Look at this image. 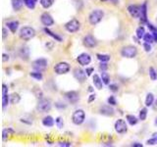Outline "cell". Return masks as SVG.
<instances>
[{
	"mask_svg": "<svg viewBox=\"0 0 157 147\" xmlns=\"http://www.w3.org/2000/svg\"><path fill=\"white\" fill-rule=\"evenodd\" d=\"M80 26H81L80 22L77 19H72L65 25V29H66L69 33H76L80 30Z\"/></svg>",
	"mask_w": 157,
	"mask_h": 147,
	"instance_id": "obj_7",
	"label": "cell"
},
{
	"mask_svg": "<svg viewBox=\"0 0 157 147\" xmlns=\"http://www.w3.org/2000/svg\"><path fill=\"white\" fill-rule=\"evenodd\" d=\"M24 0H12V7L15 11H19L23 7Z\"/></svg>",
	"mask_w": 157,
	"mask_h": 147,
	"instance_id": "obj_22",
	"label": "cell"
},
{
	"mask_svg": "<svg viewBox=\"0 0 157 147\" xmlns=\"http://www.w3.org/2000/svg\"><path fill=\"white\" fill-rule=\"evenodd\" d=\"M132 146H133V147H142V144H141V143H137V142H136V143H133Z\"/></svg>",
	"mask_w": 157,
	"mask_h": 147,
	"instance_id": "obj_52",
	"label": "cell"
},
{
	"mask_svg": "<svg viewBox=\"0 0 157 147\" xmlns=\"http://www.w3.org/2000/svg\"><path fill=\"white\" fill-rule=\"evenodd\" d=\"M37 109L41 113H46L50 111L51 109V102L48 99H44V98H41L40 100L38 101Z\"/></svg>",
	"mask_w": 157,
	"mask_h": 147,
	"instance_id": "obj_4",
	"label": "cell"
},
{
	"mask_svg": "<svg viewBox=\"0 0 157 147\" xmlns=\"http://www.w3.org/2000/svg\"><path fill=\"white\" fill-rule=\"evenodd\" d=\"M44 33H46V34H48V35H50L51 37H53L54 39H56V40L57 41H62V38H61L59 35H57L56 33H52L51 30H49L47 28H45L44 29Z\"/></svg>",
	"mask_w": 157,
	"mask_h": 147,
	"instance_id": "obj_26",
	"label": "cell"
},
{
	"mask_svg": "<svg viewBox=\"0 0 157 147\" xmlns=\"http://www.w3.org/2000/svg\"><path fill=\"white\" fill-rule=\"evenodd\" d=\"M8 60H9V55H7V54H3L2 61H3V62H7Z\"/></svg>",
	"mask_w": 157,
	"mask_h": 147,
	"instance_id": "obj_48",
	"label": "cell"
},
{
	"mask_svg": "<svg viewBox=\"0 0 157 147\" xmlns=\"http://www.w3.org/2000/svg\"><path fill=\"white\" fill-rule=\"evenodd\" d=\"M40 22H41V24L43 26H46V28L54 24L53 18H52L51 15L48 14V13H43V14L41 15V17H40Z\"/></svg>",
	"mask_w": 157,
	"mask_h": 147,
	"instance_id": "obj_13",
	"label": "cell"
},
{
	"mask_svg": "<svg viewBox=\"0 0 157 147\" xmlns=\"http://www.w3.org/2000/svg\"><path fill=\"white\" fill-rule=\"evenodd\" d=\"M146 116H147V109L142 108L141 111H139V120L145 121V120L146 119Z\"/></svg>",
	"mask_w": 157,
	"mask_h": 147,
	"instance_id": "obj_35",
	"label": "cell"
},
{
	"mask_svg": "<svg viewBox=\"0 0 157 147\" xmlns=\"http://www.w3.org/2000/svg\"><path fill=\"white\" fill-rule=\"evenodd\" d=\"M153 101H154V96L152 93H148L146 95L145 98V106L146 107H150L152 104H153Z\"/></svg>",
	"mask_w": 157,
	"mask_h": 147,
	"instance_id": "obj_24",
	"label": "cell"
},
{
	"mask_svg": "<svg viewBox=\"0 0 157 147\" xmlns=\"http://www.w3.org/2000/svg\"><path fill=\"white\" fill-rule=\"evenodd\" d=\"M85 114L84 112V110H77L74 112L73 116H72V121L75 124H82L85 122Z\"/></svg>",
	"mask_w": 157,
	"mask_h": 147,
	"instance_id": "obj_5",
	"label": "cell"
},
{
	"mask_svg": "<svg viewBox=\"0 0 157 147\" xmlns=\"http://www.w3.org/2000/svg\"><path fill=\"white\" fill-rule=\"evenodd\" d=\"M156 105H157V101H156Z\"/></svg>",
	"mask_w": 157,
	"mask_h": 147,
	"instance_id": "obj_57",
	"label": "cell"
},
{
	"mask_svg": "<svg viewBox=\"0 0 157 147\" xmlns=\"http://www.w3.org/2000/svg\"><path fill=\"white\" fill-rule=\"evenodd\" d=\"M100 1H102V2H104V1H107V0H100Z\"/></svg>",
	"mask_w": 157,
	"mask_h": 147,
	"instance_id": "obj_56",
	"label": "cell"
},
{
	"mask_svg": "<svg viewBox=\"0 0 157 147\" xmlns=\"http://www.w3.org/2000/svg\"><path fill=\"white\" fill-rule=\"evenodd\" d=\"M151 43H148V42H145L143 43V48L146 52H150L151 51V46H150Z\"/></svg>",
	"mask_w": 157,
	"mask_h": 147,
	"instance_id": "obj_42",
	"label": "cell"
},
{
	"mask_svg": "<svg viewBox=\"0 0 157 147\" xmlns=\"http://www.w3.org/2000/svg\"><path fill=\"white\" fill-rule=\"evenodd\" d=\"M42 124L45 126L47 128H50V127H53L54 124V120L51 116H47V117H44L42 120Z\"/></svg>",
	"mask_w": 157,
	"mask_h": 147,
	"instance_id": "obj_20",
	"label": "cell"
},
{
	"mask_svg": "<svg viewBox=\"0 0 157 147\" xmlns=\"http://www.w3.org/2000/svg\"><path fill=\"white\" fill-rule=\"evenodd\" d=\"M126 119H127L128 123L131 124V126H134V124H138V119L134 117V115H127Z\"/></svg>",
	"mask_w": 157,
	"mask_h": 147,
	"instance_id": "obj_27",
	"label": "cell"
},
{
	"mask_svg": "<svg viewBox=\"0 0 157 147\" xmlns=\"http://www.w3.org/2000/svg\"><path fill=\"white\" fill-rule=\"evenodd\" d=\"M54 71L57 75H64L67 74L70 71V65L66 62H60V63L56 64L54 67Z\"/></svg>",
	"mask_w": 157,
	"mask_h": 147,
	"instance_id": "obj_8",
	"label": "cell"
},
{
	"mask_svg": "<svg viewBox=\"0 0 157 147\" xmlns=\"http://www.w3.org/2000/svg\"><path fill=\"white\" fill-rule=\"evenodd\" d=\"M61 103H59V102H58V103H56L55 105H56V107H57V108H60V109H63V108H65V107H66V106H65V105H60Z\"/></svg>",
	"mask_w": 157,
	"mask_h": 147,
	"instance_id": "obj_51",
	"label": "cell"
},
{
	"mask_svg": "<svg viewBox=\"0 0 157 147\" xmlns=\"http://www.w3.org/2000/svg\"><path fill=\"white\" fill-rule=\"evenodd\" d=\"M101 79H102L104 84H109V82H110V78H109V75L105 72V71H102Z\"/></svg>",
	"mask_w": 157,
	"mask_h": 147,
	"instance_id": "obj_31",
	"label": "cell"
},
{
	"mask_svg": "<svg viewBox=\"0 0 157 147\" xmlns=\"http://www.w3.org/2000/svg\"><path fill=\"white\" fill-rule=\"evenodd\" d=\"M114 128H115V131L118 133H125L128 130L127 124H126L125 120H122V119H119L118 121H116Z\"/></svg>",
	"mask_w": 157,
	"mask_h": 147,
	"instance_id": "obj_10",
	"label": "cell"
},
{
	"mask_svg": "<svg viewBox=\"0 0 157 147\" xmlns=\"http://www.w3.org/2000/svg\"><path fill=\"white\" fill-rule=\"evenodd\" d=\"M30 75L32 78L37 79V81H41V79H42V74H41V72H37H37L30 73Z\"/></svg>",
	"mask_w": 157,
	"mask_h": 147,
	"instance_id": "obj_33",
	"label": "cell"
},
{
	"mask_svg": "<svg viewBox=\"0 0 157 147\" xmlns=\"http://www.w3.org/2000/svg\"><path fill=\"white\" fill-rule=\"evenodd\" d=\"M65 98L72 104H75L80 99V95L77 91H68L65 93Z\"/></svg>",
	"mask_w": 157,
	"mask_h": 147,
	"instance_id": "obj_12",
	"label": "cell"
},
{
	"mask_svg": "<svg viewBox=\"0 0 157 147\" xmlns=\"http://www.w3.org/2000/svg\"><path fill=\"white\" fill-rule=\"evenodd\" d=\"M99 69L101 71H106L108 69V66H107V64H105V62H102L99 66Z\"/></svg>",
	"mask_w": 157,
	"mask_h": 147,
	"instance_id": "obj_44",
	"label": "cell"
},
{
	"mask_svg": "<svg viewBox=\"0 0 157 147\" xmlns=\"http://www.w3.org/2000/svg\"><path fill=\"white\" fill-rule=\"evenodd\" d=\"M143 39H145V42H148V43H152L154 40V37H153V34L152 33H145V37H143Z\"/></svg>",
	"mask_w": 157,
	"mask_h": 147,
	"instance_id": "obj_32",
	"label": "cell"
},
{
	"mask_svg": "<svg viewBox=\"0 0 157 147\" xmlns=\"http://www.w3.org/2000/svg\"><path fill=\"white\" fill-rule=\"evenodd\" d=\"M55 124H56V126H57L58 128H63V126H64V123H63V120H62V118H60V117H58L57 119L55 120Z\"/></svg>",
	"mask_w": 157,
	"mask_h": 147,
	"instance_id": "obj_39",
	"label": "cell"
},
{
	"mask_svg": "<svg viewBox=\"0 0 157 147\" xmlns=\"http://www.w3.org/2000/svg\"><path fill=\"white\" fill-rule=\"evenodd\" d=\"M152 34H153V37H154V40L155 41H157V30H155V32H153V33H151Z\"/></svg>",
	"mask_w": 157,
	"mask_h": 147,
	"instance_id": "obj_53",
	"label": "cell"
},
{
	"mask_svg": "<svg viewBox=\"0 0 157 147\" xmlns=\"http://www.w3.org/2000/svg\"><path fill=\"white\" fill-rule=\"evenodd\" d=\"M58 145L59 146H67V147H69V146H71V143H70V142H59Z\"/></svg>",
	"mask_w": 157,
	"mask_h": 147,
	"instance_id": "obj_47",
	"label": "cell"
},
{
	"mask_svg": "<svg viewBox=\"0 0 157 147\" xmlns=\"http://www.w3.org/2000/svg\"><path fill=\"white\" fill-rule=\"evenodd\" d=\"M34 35H36V30L33 28H30V26H24L20 30V37L26 41L33 38Z\"/></svg>",
	"mask_w": 157,
	"mask_h": 147,
	"instance_id": "obj_2",
	"label": "cell"
},
{
	"mask_svg": "<svg viewBox=\"0 0 157 147\" xmlns=\"http://www.w3.org/2000/svg\"><path fill=\"white\" fill-rule=\"evenodd\" d=\"M99 112L101 115H104V116H113L114 115V109L112 108L110 106H102L101 108H100Z\"/></svg>",
	"mask_w": 157,
	"mask_h": 147,
	"instance_id": "obj_16",
	"label": "cell"
},
{
	"mask_svg": "<svg viewBox=\"0 0 157 147\" xmlns=\"http://www.w3.org/2000/svg\"><path fill=\"white\" fill-rule=\"evenodd\" d=\"M149 77L151 79V81H155V79H157V73H156V71L153 67L149 68Z\"/></svg>",
	"mask_w": 157,
	"mask_h": 147,
	"instance_id": "obj_36",
	"label": "cell"
},
{
	"mask_svg": "<svg viewBox=\"0 0 157 147\" xmlns=\"http://www.w3.org/2000/svg\"><path fill=\"white\" fill-rule=\"evenodd\" d=\"M141 20L142 22L147 21V3L145 2L141 5Z\"/></svg>",
	"mask_w": 157,
	"mask_h": 147,
	"instance_id": "obj_21",
	"label": "cell"
},
{
	"mask_svg": "<svg viewBox=\"0 0 157 147\" xmlns=\"http://www.w3.org/2000/svg\"><path fill=\"white\" fill-rule=\"evenodd\" d=\"M108 103L112 105V106H115L117 104V102H116V99H115V97L114 96H110L108 98Z\"/></svg>",
	"mask_w": 157,
	"mask_h": 147,
	"instance_id": "obj_40",
	"label": "cell"
},
{
	"mask_svg": "<svg viewBox=\"0 0 157 147\" xmlns=\"http://www.w3.org/2000/svg\"><path fill=\"white\" fill-rule=\"evenodd\" d=\"M13 133H14V131L12 128H4L2 131V140L7 141L11 137V135H13Z\"/></svg>",
	"mask_w": 157,
	"mask_h": 147,
	"instance_id": "obj_17",
	"label": "cell"
},
{
	"mask_svg": "<svg viewBox=\"0 0 157 147\" xmlns=\"http://www.w3.org/2000/svg\"><path fill=\"white\" fill-rule=\"evenodd\" d=\"M122 56L125 57V58H134L138 54V49L137 47L132 46V45H129V46H125L123 49H122Z\"/></svg>",
	"mask_w": 157,
	"mask_h": 147,
	"instance_id": "obj_3",
	"label": "cell"
},
{
	"mask_svg": "<svg viewBox=\"0 0 157 147\" xmlns=\"http://www.w3.org/2000/svg\"><path fill=\"white\" fill-rule=\"evenodd\" d=\"M155 124H157V118H156V119H155Z\"/></svg>",
	"mask_w": 157,
	"mask_h": 147,
	"instance_id": "obj_55",
	"label": "cell"
},
{
	"mask_svg": "<svg viewBox=\"0 0 157 147\" xmlns=\"http://www.w3.org/2000/svg\"><path fill=\"white\" fill-rule=\"evenodd\" d=\"M96 39H95L92 35H86L84 38V45L89 47V48H92L94 46H96Z\"/></svg>",
	"mask_w": 157,
	"mask_h": 147,
	"instance_id": "obj_15",
	"label": "cell"
},
{
	"mask_svg": "<svg viewBox=\"0 0 157 147\" xmlns=\"http://www.w3.org/2000/svg\"><path fill=\"white\" fill-rule=\"evenodd\" d=\"M33 68L34 71H37V72H42L47 68V61L44 58H39L37 59L33 63Z\"/></svg>",
	"mask_w": 157,
	"mask_h": 147,
	"instance_id": "obj_6",
	"label": "cell"
},
{
	"mask_svg": "<svg viewBox=\"0 0 157 147\" xmlns=\"http://www.w3.org/2000/svg\"><path fill=\"white\" fill-rule=\"evenodd\" d=\"M147 145H154V144H156L157 143V140L154 138V137H152L151 139H149V140H147Z\"/></svg>",
	"mask_w": 157,
	"mask_h": 147,
	"instance_id": "obj_45",
	"label": "cell"
},
{
	"mask_svg": "<svg viewBox=\"0 0 157 147\" xmlns=\"http://www.w3.org/2000/svg\"><path fill=\"white\" fill-rule=\"evenodd\" d=\"M20 100H21V97H20V95L18 94V93H16V92L12 93L11 96H10V102L12 104H14V105L18 104L20 102Z\"/></svg>",
	"mask_w": 157,
	"mask_h": 147,
	"instance_id": "obj_23",
	"label": "cell"
},
{
	"mask_svg": "<svg viewBox=\"0 0 157 147\" xmlns=\"http://www.w3.org/2000/svg\"><path fill=\"white\" fill-rule=\"evenodd\" d=\"M7 28L11 30V33H15L16 30H18V26H19V22L17 21H11L9 22V23H7Z\"/></svg>",
	"mask_w": 157,
	"mask_h": 147,
	"instance_id": "obj_19",
	"label": "cell"
},
{
	"mask_svg": "<svg viewBox=\"0 0 157 147\" xmlns=\"http://www.w3.org/2000/svg\"><path fill=\"white\" fill-rule=\"evenodd\" d=\"M9 101H10V97L8 96V94L2 95V106H3V108H5V107L8 105Z\"/></svg>",
	"mask_w": 157,
	"mask_h": 147,
	"instance_id": "obj_37",
	"label": "cell"
},
{
	"mask_svg": "<svg viewBox=\"0 0 157 147\" xmlns=\"http://www.w3.org/2000/svg\"><path fill=\"white\" fill-rule=\"evenodd\" d=\"M37 0H24V4L30 9H33L36 7V3Z\"/></svg>",
	"mask_w": 157,
	"mask_h": 147,
	"instance_id": "obj_30",
	"label": "cell"
},
{
	"mask_svg": "<svg viewBox=\"0 0 157 147\" xmlns=\"http://www.w3.org/2000/svg\"><path fill=\"white\" fill-rule=\"evenodd\" d=\"M74 77H75V79H77L78 82L82 83V82H85V81L86 79V77H88V75H86L85 71L82 70L80 68H77V69L74 70Z\"/></svg>",
	"mask_w": 157,
	"mask_h": 147,
	"instance_id": "obj_9",
	"label": "cell"
},
{
	"mask_svg": "<svg viewBox=\"0 0 157 147\" xmlns=\"http://www.w3.org/2000/svg\"><path fill=\"white\" fill-rule=\"evenodd\" d=\"M93 100H95V94H91L89 98V102L90 103V102H92Z\"/></svg>",
	"mask_w": 157,
	"mask_h": 147,
	"instance_id": "obj_49",
	"label": "cell"
},
{
	"mask_svg": "<svg viewBox=\"0 0 157 147\" xmlns=\"http://www.w3.org/2000/svg\"><path fill=\"white\" fill-rule=\"evenodd\" d=\"M20 54H21V57L25 58L26 60H28L29 59V55H30V51H29V49L27 47H23L21 49V51H20Z\"/></svg>",
	"mask_w": 157,
	"mask_h": 147,
	"instance_id": "obj_29",
	"label": "cell"
},
{
	"mask_svg": "<svg viewBox=\"0 0 157 147\" xmlns=\"http://www.w3.org/2000/svg\"><path fill=\"white\" fill-rule=\"evenodd\" d=\"M5 94H8V87L5 83L2 84V95H5Z\"/></svg>",
	"mask_w": 157,
	"mask_h": 147,
	"instance_id": "obj_43",
	"label": "cell"
},
{
	"mask_svg": "<svg viewBox=\"0 0 157 147\" xmlns=\"http://www.w3.org/2000/svg\"><path fill=\"white\" fill-rule=\"evenodd\" d=\"M96 57H97V59L101 62H108L109 60H110V56L105 55V54H97Z\"/></svg>",
	"mask_w": 157,
	"mask_h": 147,
	"instance_id": "obj_34",
	"label": "cell"
},
{
	"mask_svg": "<svg viewBox=\"0 0 157 147\" xmlns=\"http://www.w3.org/2000/svg\"><path fill=\"white\" fill-rule=\"evenodd\" d=\"M77 61L78 62V64H80V65L86 66L91 62V57L89 54H86V53H82V54H80L78 56Z\"/></svg>",
	"mask_w": 157,
	"mask_h": 147,
	"instance_id": "obj_14",
	"label": "cell"
},
{
	"mask_svg": "<svg viewBox=\"0 0 157 147\" xmlns=\"http://www.w3.org/2000/svg\"><path fill=\"white\" fill-rule=\"evenodd\" d=\"M152 137H154V138L157 140V132H155V133H153V135H152Z\"/></svg>",
	"mask_w": 157,
	"mask_h": 147,
	"instance_id": "obj_54",
	"label": "cell"
},
{
	"mask_svg": "<svg viewBox=\"0 0 157 147\" xmlns=\"http://www.w3.org/2000/svg\"><path fill=\"white\" fill-rule=\"evenodd\" d=\"M109 88H110V90L114 91V92H116V91L119 90V86H118L116 83H112V84H110V86H109Z\"/></svg>",
	"mask_w": 157,
	"mask_h": 147,
	"instance_id": "obj_41",
	"label": "cell"
},
{
	"mask_svg": "<svg viewBox=\"0 0 157 147\" xmlns=\"http://www.w3.org/2000/svg\"><path fill=\"white\" fill-rule=\"evenodd\" d=\"M92 72H93V68H86V70H85V73H86V75H88V77L91 75Z\"/></svg>",
	"mask_w": 157,
	"mask_h": 147,
	"instance_id": "obj_46",
	"label": "cell"
},
{
	"mask_svg": "<svg viewBox=\"0 0 157 147\" xmlns=\"http://www.w3.org/2000/svg\"><path fill=\"white\" fill-rule=\"evenodd\" d=\"M93 83H94V86L96 87L97 89H102L103 81H102V79L100 78L98 75H93Z\"/></svg>",
	"mask_w": 157,
	"mask_h": 147,
	"instance_id": "obj_18",
	"label": "cell"
},
{
	"mask_svg": "<svg viewBox=\"0 0 157 147\" xmlns=\"http://www.w3.org/2000/svg\"><path fill=\"white\" fill-rule=\"evenodd\" d=\"M3 39H5L6 37H7V30H6V28H3Z\"/></svg>",
	"mask_w": 157,
	"mask_h": 147,
	"instance_id": "obj_50",
	"label": "cell"
},
{
	"mask_svg": "<svg viewBox=\"0 0 157 147\" xmlns=\"http://www.w3.org/2000/svg\"><path fill=\"white\" fill-rule=\"evenodd\" d=\"M136 33H137V37H138V39L143 38V37H145V28H143V26H139V28L137 29Z\"/></svg>",
	"mask_w": 157,
	"mask_h": 147,
	"instance_id": "obj_28",
	"label": "cell"
},
{
	"mask_svg": "<svg viewBox=\"0 0 157 147\" xmlns=\"http://www.w3.org/2000/svg\"><path fill=\"white\" fill-rule=\"evenodd\" d=\"M54 1L55 0H40V5L44 9H47L53 5Z\"/></svg>",
	"mask_w": 157,
	"mask_h": 147,
	"instance_id": "obj_25",
	"label": "cell"
},
{
	"mask_svg": "<svg viewBox=\"0 0 157 147\" xmlns=\"http://www.w3.org/2000/svg\"><path fill=\"white\" fill-rule=\"evenodd\" d=\"M128 11L130 15L133 18H141V6L138 5H130L128 7Z\"/></svg>",
	"mask_w": 157,
	"mask_h": 147,
	"instance_id": "obj_11",
	"label": "cell"
},
{
	"mask_svg": "<svg viewBox=\"0 0 157 147\" xmlns=\"http://www.w3.org/2000/svg\"><path fill=\"white\" fill-rule=\"evenodd\" d=\"M103 17H104L103 11L102 10H99V9H96V10L92 11L89 14V21L90 25L95 26V25H97L98 23H100V22H101Z\"/></svg>",
	"mask_w": 157,
	"mask_h": 147,
	"instance_id": "obj_1",
	"label": "cell"
},
{
	"mask_svg": "<svg viewBox=\"0 0 157 147\" xmlns=\"http://www.w3.org/2000/svg\"><path fill=\"white\" fill-rule=\"evenodd\" d=\"M33 92H34V94H36L37 98H39V99H41V98H42V92H41L40 89H39V88L34 87Z\"/></svg>",
	"mask_w": 157,
	"mask_h": 147,
	"instance_id": "obj_38",
	"label": "cell"
}]
</instances>
